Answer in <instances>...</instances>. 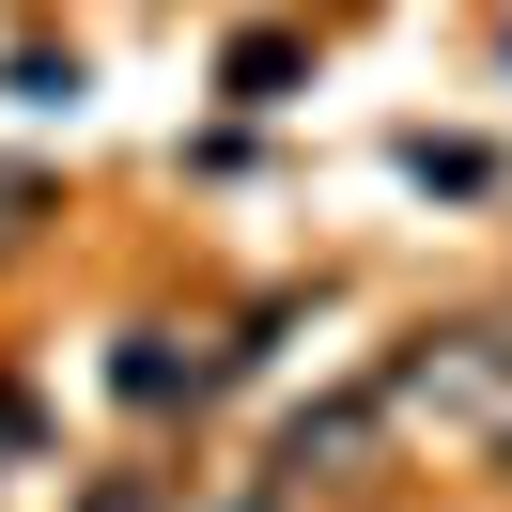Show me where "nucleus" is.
I'll list each match as a JSON object with an SVG mask.
<instances>
[{"label": "nucleus", "instance_id": "f257e3e1", "mask_svg": "<svg viewBox=\"0 0 512 512\" xmlns=\"http://www.w3.org/2000/svg\"><path fill=\"white\" fill-rule=\"evenodd\" d=\"M404 404H450L481 435H512V326H450V342L404 357Z\"/></svg>", "mask_w": 512, "mask_h": 512}, {"label": "nucleus", "instance_id": "f03ea898", "mask_svg": "<svg viewBox=\"0 0 512 512\" xmlns=\"http://www.w3.org/2000/svg\"><path fill=\"white\" fill-rule=\"evenodd\" d=\"M497 450H512V435H497Z\"/></svg>", "mask_w": 512, "mask_h": 512}]
</instances>
